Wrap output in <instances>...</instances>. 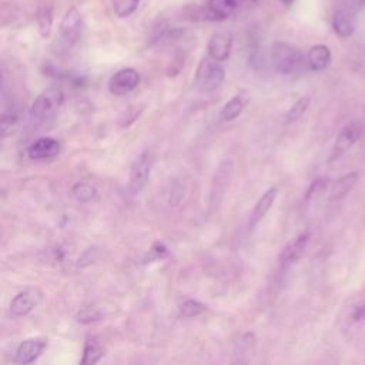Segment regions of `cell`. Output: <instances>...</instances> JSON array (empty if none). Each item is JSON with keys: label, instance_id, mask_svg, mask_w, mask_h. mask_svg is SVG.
Masks as SVG:
<instances>
[{"label": "cell", "instance_id": "1", "mask_svg": "<svg viewBox=\"0 0 365 365\" xmlns=\"http://www.w3.org/2000/svg\"><path fill=\"white\" fill-rule=\"evenodd\" d=\"M338 327L348 339L365 338V289L344 302L338 314Z\"/></svg>", "mask_w": 365, "mask_h": 365}, {"label": "cell", "instance_id": "2", "mask_svg": "<svg viewBox=\"0 0 365 365\" xmlns=\"http://www.w3.org/2000/svg\"><path fill=\"white\" fill-rule=\"evenodd\" d=\"M271 63L281 74H295L307 66V56L291 43L274 41L271 46Z\"/></svg>", "mask_w": 365, "mask_h": 365}, {"label": "cell", "instance_id": "3", "mask_svg": "<svg viewBox=\"0 0 365 365\" xmlns=\"http://www.w3.org/2000/svg\"><path fill=\"white\" fill-rule=\"evenodd\" d=\"M225 78V70L221 66V61L214 60L212 57H205L200 61L195 71V87L202 93H211L221 87Z\"/></svg>", "mask_w": 365, "mask_h": 365}, {"label": "cell", "instance_id": "4", "mask_svg": "<svg viewBox=\"0 0 365 365\" xmlns=\"http://www.w3.org/2000/svg\"><path fill=\"white\" fill-rule=\"evenodd\" d=\"M361 6V0H338L332 13V29L341 37H348L355 29L356 13Z\"/></svg>", "mask_w": 365, "mask_h": 365}, {"label": "cell", "instance_id": "5", "mask_svg": "<svg viewBox=\"0 0 365 365\" xmlns=\"http://www.w3.org/2000/svg\"><path fill=\"white\" fill-rule=\"evenodd\" d=\"M232 170H234V163L231 158L221 160V163L215 168L212 180H211L210 197H208V205L211 210H215L220 207V204L228 190Z\"/></svg>", "mask_w": 365, "mask_h": 365}, {"label": "cell", "instance_id": "6", "mask_svg": "<svg viewBox=\"0 0 365 365\" xmlns=\"http://www.w3.org/2000/svg\"><path fill=\"white\" fill-rule=\"evenodd\" d=\"M63 101V93L57 87H48L41 94L36 97L30 107V115L31 118L37 121H44L54 115L57 108L60 107Z\"/></svg>", "mask_w": 365, "mask_h": 365}, {"label": "cell", "instance_id": "7", "mask_svg": "<svg viewBox=\"0 0 365 365\" xmlns=\"http://www.w3.org/2000/svg\"><path fill=\"white\" fill-rule=\"evenodd\" d=\"M365 134V125L361 120H352L345 124L338 133L335 143L332 145V151L329 155V161H335L342 154H345L355 143H358Z\"/></svg>", "mask_w": 365, "mask_h": 365}, {"label": "cell", "instance_id": "8", "mask_svg": "<svg viewBox=\"0 0 365 365\" xmlns=\"http://www.w3.org/2000/svg\"><path fill=\"white\" fill-rule=\"evenodd\" d=\"M83 27V19L76 7H70L61 17L58 26V44L64 50H70L80 37Z\"/></svg>", "mask_w": 365, "mask_h": 365}, {"label": "cell", "instance_id": "9", "mask_svg": "<svg viewBox=\"0 0 365 365\" xmlns=\"http://www.w3.org/2000/svg\"><path fill=\"white\" fill-rule=\"evenodd\" d=\"M153 154L148 150H144L131 164L128 174V190L131 194H138L147 184L150 173L153 168Z\"/></svg>", "mask_w": 365, "mask_h": 365}, {"label": "cell", "instance_id": "10", "mask_svg": "<svg viewBox=\"0 0 365 365\" xmlns=\"http://www.w3.org/2000/svg\"><path fill=\"white\" fill-rule=\"evenodd\" d=\"M140 84V74L131 67L115 71L108 80V91L114 96H125L137 88Z\"/></svg>", "mask_w": 365, "mask_h": 365}, {"label": "cell", "instance_id": "11", "mask_svg": "<svg viewBox=\"0 0 365 365\" xmlns=\"http://www.w3.org/2000/svg\"><path fill=\"white\" fill-rule=\"evenodd\" d=\"M40 299H41L40 289L36 287H27L14 295V298L10 302L9 311L13 317H17V318L26 317L38 305Z\"/></svg>", "mask_w": 365, "mask_h": 365}, {"label": "cell", "instance_id": "12", "mask_svg": "<svg viewBox=\"0 0 365 365\" xmlns=\"http://www.w3.org/2000/svg\"><path fill=\"white\" fill-rule=\"evenodd\" d=\"M242 3V0H208L204 10L200 11V17L208 21L227 20Z\"/></svg>", "mask_w": 365, "mask_h": 365}, {"label": "cell", "instance_id": "13", "mask_svg": "<svg viewBox=\"0 0 365 365\" xmlns=\"http://www.w3.org/2000/svg\"><path fill=\"white\" fill-rule=\"evenodd\" d=\"M232 34L230 31H217L208 40V56L217 61H225L231 56Z\"/></svg>", "mask_w": 365, "mask_h": 365}, {"label": "cell", "instance_id": "14", "mask_svg": "<svg viewBox=\"0 0 365 365\" xmlns=\"http://www.w3.org/2000/svg\"><path fill=\"white\" fill-rule=\"evenodd\" d=\"M46 345H47V341L41 336L24 339L23 342H20V345L16 349V362L23 365L34 362L41 355Z\"/></svg>", "mask_w": 365, "mask_h": 365}, {"label": "cell", "instance_id": "15", "mask_svg": "<svg viewBox=\"0 0 365 365\" xmlns=\"http://www.w3.org/2000/svg\"><path fill=\"white\" fill-rule=\"evenodd\" d=\"M308 241H309V234L308 232H302L294 241H291L282 250V252L279 255L281 267L282 268H288L289 265L297 262L302 257V254H304V251H305V248L308 245Z\"/></svg>", "mask_w": 365, "mask_h": 365}, {"label": "cell", "instance_id": "16", "mask_svg": "<svg viewBox=\"0 0 365 365\" xmlns=\"http://www.w3.org/2000/svg\"><path fill=\"white\" fill-rule=\"evenodd\" d=\"M251 100V94L247 90H241L238 91L235 96H232L221 108L220 111V118L221 121H232L235 120L242 111L244 108L248 106Z\"/></svg>", "mask_w": 365, "mask_h": 365}, {"label": "cell", "instance_id": "17", "mask_svg": "<svg viewBox=\"0 0 365 365\" xmlns=\"http://www.w3.org/2000/svg\"><path fill=\"white\" fill-rule=\"evenodd\" d=\"M60 151V144L51 137H43L33 141L27 147V155L31 160H46L57 155Z\"/></svg>", "mask_w": 365, "mask_h": 365}, {"label": "cell", "instance_id": "18", "mask_svg": "<svg viewBox=\"0 0 365 365\" xmlns=\"http://www.w3.org/2000/svg\"><path fill=\"white\" fill-rule=\"evenodd\" d=\"M358 178H359V174L356 171H351V173L339 177L331 187L329 201L335 202V201H341L342 198H345L351 192V190L355 187Z\"/></svg>", "mask_w": 365, "mask_h": 365}, {"label": "cell", "instance_id": "19", "mask_svg": "<svg viewBox=\"0 0 365 365\" xmlns=\"http://www.w3.org/2000/svg\"><path fill=\"white\" fill-rule=\"evenodd\" d=\"M36 21L38 33L43 38H47L53 27V3L50 0H41L36 10Z\"/></svg>", "mask_w": 365, "mask_h": 365}, {"label": "cell", "instance_id": "20", "mask_svg": "<svg viewBox=\"0 0 365 365\" xmlns=\"http://www.w3.org/2000/svg\"><path fill=\"white\" fill-rule=\"evenodd\" d=\"M331 63V50L325 44H315L307 53V66L314 71H321Z\"/></svg>", "mask_w": 365, "mask_h": 365}, {"label": "cell", "instance_id": "21", "mask_svg": "<svg viewBox=\"0 0 365 365\" xmlns=\"http://www.w3.org/2000/svg\"><path fill=\"white\" fill-rule=\"evenodd\" d=\"M275 197H277V188H275V187H269V188L258 198V201H257L255 205H254L252 214H251L250 227L257 225V224L267 215V212L269 211L271 205H272L274 201H275Z\"/></svg>", "mask_w": 365, "mask_h": 365}, {"label": "cell", "instance_id": "22", "mask_svg": "<svg viewBox=\"0 0 365 365\" xmlns=\"http://www.w3.org/2000/svg\"><path fill=\"white\" fill-rule=\"evenodd\" d=\"M104 355V349L96 338H87L83 349V356L80 362L83 365H93L97 364Z\"/></svg>", "mask_w": 365, "mask_h": 365}, {"label": "cell", "instance_id": "23", "mask_svg": "<svg viewBox=\"0 0 365 365\" xmlns=\"http://www.w3.org/2000/svg\"><path fill=\"white\" fill-rule=\"evenodd\" d=\"M71 194L80 202H90L96 198L97 188L87 181H78L71 187Z\"/></svg>", "mask_w": 365, "mask_h": 365}, {"label": "cell", "instance_id": "24", "mask_svg": "<svg viewBox=\"0 0 365 365\" xmlns=\"http://www.w3.org/2000/svg\"><path fill=\"white\" fill-rule=\"evenodd\" d=\"M140 4V0H111L113 11L117 17L125 19L131 16Z\"/></svg>", "mask_w": 365, "mask_h": 365}, {"label": "cell", "instance_id": "25", "mask_svg": "<svg viewBox=\"0 0 365 365\" xmlns=\"http://www.w3.org/2000/svg\"><path fill=\"white\" fill-rule=\"evenodd\" d=\"M309 97H307V96H304V97H299L291 107H289V110L287 111V114H285V121L287 123H295V121H298L304 114H305V111H307V108H308V106H309Z\"/></svg>", "mask_w": 365, "mask_h": 365}, {"label": "cell", "instance_id": "26", "mask_svg": "<svg viewBox=\"0 0 365 365\" xmlns=\"http://www.w3.org/2000/svg\"><path fill=\"white\" fill-rule=\"evenodd\" d=\"M325 188H327V180H325V178H315V180L309 184V187H308V190H307V192H305L304 201H305L307 204L315 201L318 197H321V195L324 194Z\"/></svg>", "mask_w": 365, "mask_h": 365}, {"label": "cell", "instance_id": "27", "mask_svg": "<svg viewBox=\"0 0 365 365\" xmlns=\"http://www.w3.org/2000/svg\"><path fill=\"white\" fill-rule=\"evenodd\" d=\"M205 305L201 304L197 299H185L181 305H180V312L181 315L187 317V318H192V317H198L205 311Z\"/></svg>", "mask_w": 365, "mask_h": 365}, {"label": "cell", "instance_id": "28", "mask_svg": "<svg viewBox=\"0 0 365 365\" xmlns=\"http://www.w3.org/2000/svg\"><path fill=\"white\" fill-rule=\"evenodd\" d=\"M17 121H19V115L11 107L3 110V114H1V134H3V137H6L9 133L13 131Z\"/></svg>", "mask_w": 365, "mask_h": 365}, {"label": "cell", "instance_id": "29", "mask_svg": "<svg viewBox=\"0 0 365 365\" xmlns=\"http://www.w3.org/2000/svg\"><path fill=\"white\" fill-rule=\"evenodd\" d=\"M78 322H83V324H90V322H94L100 318V314L94 309V308H83L78 315L76 317Z\"/></svg>", "mask_w": 365, "mask_h": 365}, {"label": "cell", "instance_id": "30", "mask_svg": "<svg viewBox=\"0 0 365 365\" xmlns=\"http://www.w3.org/2000/svg\"><path fill=\"white\" fill-rule=\"evenodd\" d=\"M282 1V4H285V6H289L294 0H281Z\"/></svg>", "mask_w": 365, "mask_h": 365}, {"label": "cell", "instance_id": "31", "mask_svg": "<svg viewBox=\"0 0 365 365\" xmlns=\"http://www.w3.org/2000/svg\"><path fill=\"white\" fill-rule=\"evenodd\" d=\"M242 1H251V3H254V1H257V0H242Z\"/></svg>", "mask_w": 365, "mask_h": 365}]
</instances>
